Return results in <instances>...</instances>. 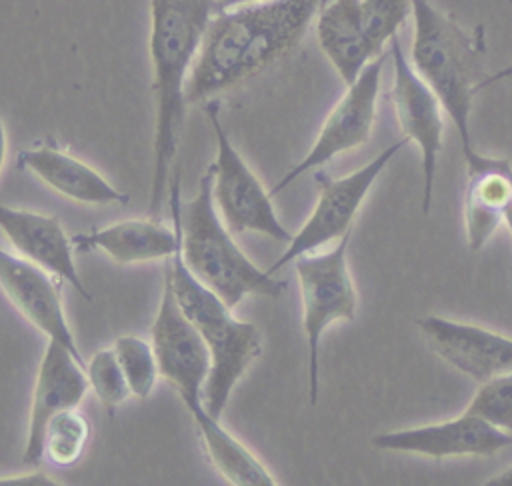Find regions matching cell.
<instances>
[{"label":"cell","mask_w":512,"mask_h":486,"mask_svg":"<svg viewBox=\"0 0 512 486\" xmlns=\"http://www.w3.org/2000/svg\"><path fill=\"white\" fill-rule=\"evenodd\" d=\"M328 0H260L214 12L186 80V104H204L282 60Z\"/></svg>","instance_id":"obj_1"},{"label":"cell","mask_w":512,"mask_h":486,"mask_svg":"<svg viewBox=\"0 0 512 486\" xmlns=\"http://www.w3.org/2000/svg\"><path fill=\"white\" fill-rule=\"evenodd\" d=\"M214 12V0H150L148 52L156 100L148 200V216L152 218H160L168 202L172 164L188 106L184 96L186 80Z\"/></svg>","instance_id":"obj_2"},{"label":"cell","mask_w":512,"mask_h":486,"mask_svg":"<svg viewBox=\"0 0 512 486\" xmlns=\"http://www.w3.org/2000/svg\"><path fill=\"white\" fill-rule=\"evenodd\" d=\"M170 222L178 232V248L188 270L230 308H236L246 296L280 298L286 280L274 278L258 268L236 244L234 232L220 218L212 200L210 166L202 172L198 188L190 200H182L178 170L172 172Z\"/></svg>","instance_id":"obj_3"},{"label":"cell","mask_w":512,"mask_h":486,"mask_svg":"<svg viewBox=\"0 0 512 486\" xmlns=\"http://www.w3.org/2000/svg\"><path fill=\"white\" fill-rule=\"evenodd\" d=\"M170 270L178 306L198 330L210 354L204 406L212 416L220 418L232 390L262 354V334L256 324L236 318L234 308L188 270L180 248L170 260Z\"/></svg>","instance_id":"obj_4"},{"label":"cell","mask_w":512,"mask_h":486,"mask_svg":"<svg viewBox=\"0 0 512 486\" xmlns=\"http://www.w3.org/2000/svg\"><path fill=\"white\" fill-rule=\"evenodd\" d=\"M414 40L410 62L422 80L438 96L444 112L452 120L464 158L474 150L470 136V110L476 94L474 40L430 0H412Z\"/></svg>","instance_id":"obj_5"},{"label":"cell","mask_w":512,"mask_h":486,"mask_svg":"<svg viewBox=\"0 0 512 486\" xmlns=\"http://www.w3.org/2000/svg\"><path fill=\"white\" fill-rule=\"evenodd\" d=\"M350 238L352 230L332 248L306 252L292 260L302 302V328L308 346V398L312 406L318 402L322 334L334 322H352L358 310V294L346 256Z\"/></svg>","instance_id":"obj_6"},{"label":"cell","mask_w":512,"mask_h":486,"mask_svg":"<svg viewBox=\"0 0 512 486\" xmlns=\"http://www.w3.org/2000/svg\"><path fill=\"white\" fill-rule=\"evenodd\" d=\"M202 106L216 142V156L210 164V172L212 200L220 218L234 234L256 232L288 244L292 232L278 218L270 190L262 186L254 170L232 144L220 118V102L212 98Z\"/></svg>","instance_id":"obj_7"},{"label":"cell","mask_w":512,"mask_h":486,"mask_svg":"<svg viewBox=\"0 0 512 486\" xmlns=\"http://www.w3.org/2000/svg\"><path fill=\"white\" fill-rule=\"evenodd\" d=\"M408 142L410 140L402 136L400 140L392 142L382 152H378L370 162L340 178L318 174V198L310 216L304 220L300 230L292 234L290 242L286 244V250L270 264L268 272L276 274L286 264H292L294 258L334 244L346 232H350L352 222L364 198L368 196L372 184Z\"/></svg>","instance_id":"obj_8"},{"label":"cell","mask_w":512,"mask_h":486,"mask_svg":"<svg viewBox=\"0 0 512 486\" xmlns=\"http://www.w3.org/2000/svg\"><path fill=\"white\" fill-rule=\"evenodd\" d=\"M170 260L162 276V292L150 328V342L158 360L160 378L178 392L184 408L196 418L208 412L204 406V386L210 372V354L202 336L178 306L172 288Z\"/></svg>","instance_id":"obj_9"},{"label":"cell","mask_w":512,"mask_h":486,"mask_svg":"<svg viewBox=\"0 0 512 486\" xmlns=\"http://www.w3.org/2000/svg\"><path fill=\"white\" fill-rule=\"evenodd\" d=\"M384 60V54L370 60L358 74V78L346 86V92L324 118L312 148L272 186V196L286 190L294 180H298L306 172L328 164L338 154L362 146L370 138L376 118Z\"/></svg>","instance_id":"obj_10"},{"label":"cell","mask_w":512,"mask_h":486,"mask_svg":"<svg viewBox=\"0 0 512 486\" xmlns=\"http://www.w3.org/2000/svg\"><path fill=\"white\" fill-rule=\"evenodd\" d=\"M388 48L392 60V104L400 130L410 142L418 144L422 154V208L428 214L432 206L436 162L442 150L444 108L432 88L422 80L412 62L406 58L398 34L390 38Z\"/></svg>","instance_id":"obj_11"},{"label":"cell","mask_w":512,"mask_h":486,"mask_svg":"<svg viewBox=\"0 0 512 486\" xmlns=\"http://www.w3.org/2000/svg\"><path fill=\"white\" fill-rule=\"evenodd\" d=\"M88 388L86 362L78 360L64 344L46 338L32 386L22 452V462L28 468H36L44 460V432L48 422L58 412L78 408Z\"/></svg>","instance_id":"obj_12"},{"label":"cell","mask_w":512,"mask_h":486,"mask_svg":"<svg viewBox=\"0 0 512 486\" xmlns=\"http://www.w3.org/2000/svg\"><path fill=\"white\" fill-rule=\"evenodd\" d=\"M370 442L378 450L442 460L452 456H492L512 446V432L464 410L452 420L374 434Z\"/></svg>","instance_id":"obj_13"},{"label":"cell","mask_w":512,"mask_h":486,"mask_svg":"<svg viewBox=\"0 0 512 486\" xmlns=\"http://www.w3.org/2000/svg\"><path fill=\"white\" fill-rule=\"evenodd\" d=\"M56 280L44 268L0 246V290L4 296L44 338L64 344L78 360L86 362L68 324Z\"/></svg>","instance_id":"obj_14"},{"label":"cell","mask_w":512,"mask_h":486,"mask_svg":"<svg viewBox=\"0 0 512 486\" xmlns=\"http://www.w3.org/2000/svg\"><path fill=\"white\" fill-rule=\"evenodd\" d=\"M416 326L442 360L480 384L512 370V338L500 332L434 314Z\"/></svg>","instance_id":"obj_15"},{"label":"cell","mask_w":512,"mask_h":486,"mask_svg":"<svg viewBox=\"0 0 512 486\" xmlns=\"http://www.w3.org/2000/svg\"><path fill=\"white\" fill-rule=\"evenodd\" d=\"M0 232L16 254L68 282L80 296L90 300L74 262L72 236L56 216L0 204Z\"/></svg>","instance_id":"obj_16"},{"label":"cell","mask_w":512,"mask_h":486,"mask_svg":"<svg viewBox=\"0 0 512 486\" xmlns=\"http://www.w3.org/2000/svg\"><path fill=\"white\" fill-rule=\"evenodd\" d=\"M18 166L58 196L86 204H126L128 194L112 186L96 168L50 142H40L18 152Z\"/></svg>","instance_id":"obj_17"},{"label":"cell","mask_w":512,"mask_h":486,"mask_svg":"<svg viewBox=\"0 0 512 486\" xmlns=\"http://www.w3.org/2000/svg\"><path fill=\"white\" fill-rule=\"evenodd\" d=\"M468 182L464 190V226L470 250H480L504 224L512 200V166L506 158L472 152L464 158Z\"/></svg>","instance_id":"obj_18"},{"label":"cell","mask_w":512,"mask_h":486,"mask_svg":"<svg viewBox=\"0 0 512 486\" xmlns=\"http://www.w3.org/2000/svg\"><path fill=\"white\" fill-rule=\"evenodd\" d=\"M80 250H100L112 262L144 264L156 260H170L178 248V232L172 226L162 224L160 218H128L110 226L96 228L72 238Z\"/></svg>","instance_id":"obj_19"},{"label":"cell","mask_w":512,"mask_h":486,"mask_svg":"<svg viewBox=\"0 0 512 486\" xmlns=\"http://www.w3.org/2000/svg\"><path fill=\"white\" fill-rule=\"evenodd\" d=\"M322 52L348 86L376 58L364 24L362 0H328L316 14Z\"/></svg>","instance_id":"obj_20"},{"label":"cell","mask_w":512,"mask_h":486,"mask_svg":"<svg viewBox=\"0 0 512 486\" xmlns=\"http://www.w3.org/2000/svg\"><path fill=\"white\" fill-rule=\"evenodd\" d=\"M200 442L212 466L234 486H276L278 480L266 464L210 412L194 418Z\"/></svg>","instance_id":"obj_21"},{"label":"cell","mask_w":512,"mask_h":486,"mask_svg":"<svg viewBox=\"0 0 512 486\" xmlns=\"http://www.w3.org/2000/svg\"><path fill=\"white\" fill-rule=\"evenodd\" d=\"M112 348L130 386V394L138 400H146L160 378L152 342L134 334H124L114 340Z\"/></svg>","instance_id":"obj_22"},{"label":"cell","mask_w":512,"mask_h":486,"mask_svg":"<svg viewBox=\"0 0 512 486\" xmlns=\"http://www.w3.org/2000/svg\"><path fill=\"white\" fill-rule=\"evenodd\" d=\"M86 442L88 422L78 408L58 412L44 432V458L56 466H72L84 454Z\"/></svg>","instance_id":"obj_23"},{"label":"cell","mask_w":512,"mask_h":486,"mask_svg":"<svg viewBox=\"0 0 512 486\" xmlns=\"http://www.w3.org/2000/svg\"><path fill=\"white\" fill-rule=\"evenodd\" d=\"M86 376L92 394L98 398L100 406L108 412V416H114L116 410L126 402V398L132 396L112 346L100 348L90 356V360L86 362Z\"/></svg>","instance_id":"obj_24"},{"label":"cell","mask_w":512,"mask_h":486,"mask_svg":"<svg viewBox=\"0 0 512 486\" xmlns=\"http://www.w3.org/2000/svg\"><path fill=\"white\" fill-rule=\"evenodd\" d=\"M366 34L376 56L384 54V46L412 14V0H362Z\"/></svg>","instance_id":"obj_25"},{"label":"cell","mask_w":512,"mask_h":486,"mask_svg":"<svg viewBox=\"0 0 512 486\" xmlns=\"http://www.w3.org/2000/svg\"><path fill=\"white\" fill-rule=\"evenodd\" d=\"M466 412L512 432V370L482 382L466 406Z\"/></svg>","instance_id":"obj_26"},{"label":"cell","mask_w":512,"mask_h":486,"mask_svg":"<svg viewBox=\"0 0 512 486\" xmlns=\"http://www.w3.org/2000/svg\"><path fill=\"white\" fill-rule=\"evenodd\" d=\"M60 482L42 472L38 466L28 468L26 472L20 474H10V476H0V486H58Z\"/></svg>","instance_id":"obj_27"},{"label":"cell","mask_w":512,"mask_h":486,"mask_svg":"<svg viewBox=\"0 0 512 486\" xmlns=\"http://www.w3.org/2000/svg\"><path fill=\"white\" fill-rule=\"evenodd\" d=\"M506 78H512V62H510L508 66H504L502 70L494 72L492 76H488V78L480 80V82L476 84V92H478V90H482V88H486V86H490V84H496V82H500V80H506Z\"/></svg>","instance_id":"obj_28"},{"label":"cell","mask_w":512,"mask_h":486,"mask_svg":"<svg viewBox=\"0 0 512 486\" xmlns=\"http://www.w3.org/2000/svg\"><path fill=\"white\" fill-rule=\"evenodd\" d=\"M486 484H490V486H512V466H508L500 474L492 476Z\"/></svg>","instance_id":"obj_29"},{"label":"cell","mask_w":512,"mask_h":486,"mask_svg":"<svg viewBox=\"0 0 512 486\" xmlns=\"http://www.w3.org/2000/svg\"><path fill=\"white\" fill-rule=\"evenodd\" d=\"M6 162V126H4V116L0 112V172Z\"/></svg>","instance_id":"obj_30"},{"label":"cell","mask_w":512,"mask_h":486,"mask_svg":"<svg viewBox=\"0 0 512 486\" xmlns=\"http://www.w3.org/2000/svg\"><path fill=\"white\" fill-rule=\"evenodd\" d=\"M252 2H260V0H214V6L218 12V10H228V8H236V6L252 4Z\"/></svg>","instance_id":"obj_31"},{"label":"cell","mask_w":512,"mask_h":486,"mask_svg":"<svg viewBox=\"0 0 512 486\" xmlns=\"http://www.w3.org/2000/svg\"><path fill=\"white\" fill-rule=\"evenodd\" d=\"M510 2H512V0H510Z\"/></svg>","instance_id":"obj_32"}]
</instances>
